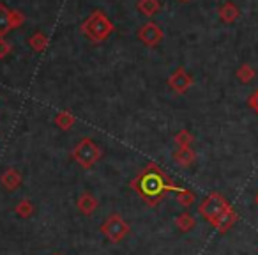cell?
Returning <instances> with one entry per match:
<instances>
[{
    "label": "cell",
    "mask_w": 258,
    "mask_h": 255,
    "mask_svg": "<svg viewBox=\"0 0 258 255\" xmlns=\"http://www.w3.org/2000/svg\"><path fill=\"white\" fill-rule=\"evenodd\" d=\"M137 9L140 11V15L147 16V18H152V16L159 13L161 4H159V0H138Z\"/></svg>",
    "instance_id": "13"
},
{
    "label": "cell",
    "mask_w": 258,
    "mask_h": 255,
    "mask_svg": "<svg viewBox=\"0 0 258 255\" xmlns=\"http://www.w3.org/2000/svg\"><path fill=\"white\" fill-rule=\"evenodd\" d=\"M235 75H237V80H239L240 83H249L251 80L256 76V71H254V68L253 66H249V64H242L239 69L235 71Z\"/></svg>",
    "instance_id": "20"
},
{
    "label": "cell",
    "mask_w": 258,
    "mask_h": 255,
    "mask_svg": "<svg viewBox=\"0 0 258 255\" xmlns=\"http://www.w3.org/2000/svg\"><path fill=\"white\" fill-rule=\"evenodd\" d=\"M256 204H258V195H256Z\"/></svg>",
    "instance_id": "25"
},
{
    "label": "cell",
    "mask_w": 258,
    "mask_h": 255,
    "mask_svg": "<svg viewBox=\"0 0 258 255\" xmlns=\"http://www.w3.org/2000/svg\"><path fill=\"white\" fill-rule=\"evenodd\" d=\"M175 223H177V227H179V230H182V232H189V230H193L195 227H197V220H195V216H191L189 213L179 215L175 218Z\"/></svg>",
    "instance_id": "18"
},
{
    "label": "cell",
    "mask_w": 258,
    "mask_h": 255,
    "mask_svg": "<svg viewBox=\"0 0 258 255\" xmlns=\"http://www.w3.org/2000/svg\"><path fill=\"white\" fill-rule=\"evenodd\" d=\"M195 160H197V155L191 147H179L173 152V162L182 167H189L191 163H195Z\"/></svg>",
    "instance_id": "14"
},
{
    "label": "cell",
    "mask_w": 258,
    "mask_h": 255,
    "mask_svg": "<svg viewBox=\"0 0 258 255\" xmlns=\"http://www.w3.org/2000/svg\"><path fill=\"white\" fill-rule=\"evenodd\" d=\"M73 160L83 169H90L101 160V149L92 138H82L73 149Z\"/></svg>",
    "instance_id": "3"
},
{
    "label": "cell",
    "mask_w": 258,
    "mask_h": 255,
    "mask_svg": "<svg viewBox=\"0 0 258 255\" xmlns=\"http://www.w3.org/2000/svg\"><path fill=\"white\" fill-rule=\"evenodd\" d=\"M11 23H13V30L22 27L25 23V15L20 9H11Z\"/></svg>",
    "instance_id": "22"
},
{
    "label": "cell",
    "mask_w": 258,
    "mask_h": 255,
    "mask_svg": "<svg viewBox=\"0 0 258 255\" xmlns=\"http://www.w3.org/2000/svg\"><path fill=\"white\" fill-rule=\"evenodd\" d=\"M237 218H239V216H237V213L233 211L232 208H230L228 211L223 213V215L219 216V218H216L214 222L211 223V225L214 227V229L218 230V232H226V230L232 229V225L237 222Z\"/></svg>",
    "instance_id": "10"
},
{
    "label": "cell",
    "mask_w": 258,
    "mask_h": 255,
    "mask_svg": "<svg viewBox=\"0 0 258 255\" xmlns=\"http://www.w3.org/2000/svg\"><path fill=\"white\" fill-rule=\"evenodd\" d=\"M97 206H99L97 198L94 197L92 193H89V191L80 195L78 202H76V208H78L80 213H83V215H92V213L97 209Z\"/></svg>",
    "instance_id": "11"
},
{
    "label": "cell",
    "mask_w": 258,
    "mask_h": 255,
    "mask_svg": "<svg viewBox=\"0 0 258 255\" xmlns=\"http://www.w3.org/2000/svg\"><path fill=\"white\" fill-rule=\"evenodd\" d=\"M131 188L140 195V198L147 206L154 208L159 202H163V198L168 193H177L182 186L175 184L166 172L156 163H149L145 169L140 170L137 177L131 181Z\"/></svg>",
    "instance_id": "1"
},
{
    "label": "cell",
    "mask_w": 258,
    "mask_h": 255,
    "mask_svg": "<svg viewBox=\"0 0 258 255\" xmlns=\"http://www.w3.org/2000/svg\"><path fill=\"white\" fill-rule=\"evenodd\" d=\"M218 15H219V20H221L223 23H235L237 20H239L240 16V9L239 6L235 4V2H232V0H226L225 4L219 6L218 9Z\"/></svg>",
    "instance_id": "9"
},
{
    "label": "cell",
    "mask_w": 258,
    "mask_h": 255,
    "mask_svg": "<svg viewBox=\"0 0 258 255\" xmlns=\"http://www.w3.org/2000/svg\"><path fill=\"white\" fill-rule=\"evenodd\" d=\"M173 140H175V144L179 145V147H191V144H193L195 137L187 130H180L179 133H175Z\"/></svg>",
    "instance_id": "21"
},
{
    "label": "cell",
    "mask_w": 258,
    "mask_h": 255,
    "mask_svg": "<svg viewBox=\"0 0 258 255\" xmlns=\"http://www.w3.org/2000/svg\"><path fill=\"white\" fill-rule=\"evenodd\" d=\"M101 232H103L104 237H108V241L111 243H118L122 241L129 232V225L124 222V218L118 215H111L108 216L106 222L101 225Z\"/></svg>",
    "instance_id": "5"
},
{
    "label": "cell",
    "mask_w": 258,
    "mask_h": 255,
    "mask_svg": "<svg viewBox=\"0 0 258 255\" xmlns=\"http://www.w3.org/2000/svg\"><path fill=\"white\" fill-rule=\"evenodd\" d=\"M80 30H82V34L90 43L99 44V43H104V41L113 34L115 25L103 11L96 9V11H92L83 20V23L80 25Z\"/></svg>",
    "instance_id": "2"
},
{
    "label": "cell",
    "mask_w": 258,
    "mask_h": 255,
    "mask_svg": "<svg viewBox=\"0 0 258 255\" xmlns=\"http://www.w3.org/2000/svg\"><path fill=\"white\" fill-rule=\"evenodd\" d=\"M247 107H249L251 110H253L254 114L258 115V89L254 90V92L251 94L249 97H247Z\"/></svg>",
    "instance_id": "24"
},
{
    "label": "cell",
    "mask_w": 258,
    "mask_h": 255,
    "mask_svg": "<svg viewBox=\"0 0 258 255\" xmlns=\"http://www.w3.org/2000/svg\"><path fill=\"white\" fill-rule=\"evenodd\" d=\"M13 30L11 23V9L0 2V37H6Z\"/></svg>",
    "instance_id": "12"
},
{
    "label": "cell",
    "mask_w": 258,
    "mask_h": 255,
    "mask_svg": "<svg viewBox=\"0 0 258 255\" xmlns=\"http://www.w3.org/2000/svg\"><path fill=\"white\" fill-rule=\"evenodd\" d=\"M55 255H58V253H55Z\"/></svg>",
    "instance_id": "27"
},
{
    "label": "cell",
    "mask_w": 258,
    "mask_h": 255,
    "mask_svg": "<svg viewBox=\"0 0 258 255\" xmlns=\"http://www.w3.org/2000/svg\"><path fill=\"white\" fill-rule=\"evenodd\" d=\"M137 37L140 39V43L144 44V46L154 48V46H158V44L163 41V37H165V32H163V29L158 25V23L147 22V23H144L140 29H138Z\"/></svg>",
    "instance_id": "6"
},
{
    "label": "cell",
    "mask_w": 258,
    "mask_h": 255,
    "mask_svg": "<svg viewBox=\"0 0 258 255\" xmlns=\"http://www.w3.org/2000/svg\"><path fill=\"white\" fill-rule=\"evenodd\" d=\"M175 198H177V202H179L180 206H184V208H189V206L197 200V195H195V191H191L189 188H180V190L175 193Z\"/></svg>",
    "instance_id": "19"
},
{
    "label": "cell",
    "mask_w": 258,
    "mask_h": 255,
    "mask_svg": "<svg viewBox=\"0 0 258 255\" xmlns=\"http://www.w3.org/2000/svg\"><path fill=\"white\" fill-rule=\"evenodd\" d=\"M182 2H186V0H182Z\"/></svg>",
    "instance_id": "26"
},
{
    "label": "cell",
    "mask_w": 258,
    "mask_h": 255,
    "mask_svg": "<svg viewBox=\"0 0 258 255\" xmlns=\"http://www.w3.org/2000/svg\"><path fill=\"white\" fill-rule=\"evenodd\" d=\"M48 43H50V41H48V36L44 32H41V30H36V32L29 37V46L32 48L36 54H43V52L48 48Z\"/></svg>",
    "instance_id": "15"
},
{
    "label": "cell",
    "mask_w": 258,
    "mask_h": 255,
    "mask_svg": "<svg viewBox=\"0 0 258 255\" xmlns=\"http://www.w3.org/2000/svg\"><path fill=\"white\" fill-rule=\"evenodd\" d=\"M75 122H76V117L69 110H62V112H58V114L55 115V126H57V128H60L62 131L71 130L73 126H75Z\"/></svg>",
    "instance_id": "16"
},
{
    "label": "cell",
    "mask_w": 258,
    "mask_h": 255,
    "mask_svg": "<svg viewBox=\"0 0 258 255\" xmlns=\"http://www.w3.org/2000/svg\"><path fill=\"white\" fill-rule=\"evenodd\" d=\"M23 183V177L22 174L18 172L16 169H6L4 172L0 174V184H2V188L8 191H16L20 186H22Z\"/></svg>",
    "instance_id": "8"
},
{
    "label": "cell",
    "mask_w": 258,
    "mask_h": 255,
    "mask_svg": "<svg viewBox=\"0 0 258 255\" xmlns=\"http://www.w3.org/2000/svg\"><path fill=\"white\" fill-rule=\"evenodd\" d=\"M168 85H170V89H172L173 92L186 94L187 90L191 89V85H193V76H191L184 68H177L175 71L170 75Z\"/></svg>",
    "instance_id": "7"
},
{
    "label": "cell",
    "mask_w": 258,
    "mask_h": 255,
    "mask_svg": "<svg viewBox=\"0 0 258 255\" xmlns=\"http://www.w3.org/2000/svg\"><path fill=\"white\" fill-rule=\"evenodd\" d=\"M34 211H36V208H34L30 198H22V200L15 206V213L20 218H30V216L34 215Z\"/></svg>",
    "instance_id": "17"
},
{
    "label": "cell",
    "mask_w": 258,
    "mask_h": 255,
    "mask_svg": "<svg viewBox=\"0 0 258 255\" xmlns=\"http://www.w3.org/2000/svg\"><path fill=\"white\" fill-rule=\"evenodd\" d=\"M230 208H232V206L228 204V200H226L221 193H216L214 191V193H209L207 197L204 198V202H202L200 208H198V213H200L209 223H212L216 218H219L223 213L228 211Z\"/></svg>",
    "instance_id": "4"
},
{
    "label": "cell",
    "mask_w": 258,
    "mask_h": 255,
    "mask_svg": "<svg viewBox=\"0 0 258 255\" xmlns=\"http://www.w3.org/2000/svg\"><path fill=\"white\" fill-rule=\"evenodd\" d=\"M11 52H13L11 43H9V41H6L4 37H0V61L8 57V55L11 54Z\"/></svg>",
    "instance_id": "23"
}]
</instances>
